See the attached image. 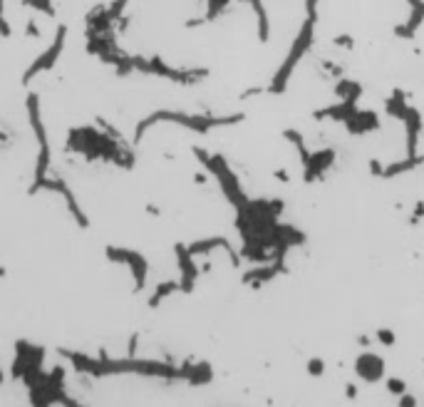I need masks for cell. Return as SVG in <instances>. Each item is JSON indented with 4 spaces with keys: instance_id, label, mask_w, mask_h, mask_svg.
<instances>
[{
    "instance_id": "4",
    "label": "cell",
    "mask_w": 424,
    "mask_h": 407,
    "mask_svg": "<svg viewBox=\"0 0 424 407\" xmlns=\"http://www.w3.org/2000/svg\"><path fill=\"white\" fill-rule=\"evenodd\" d=\"M379 340L385 345H392V333H385V330H379Z\"/></svg>"
},
{
    "instance_id": "2",
    "label": "cell",
    "mask_w": 424,
    "mask_h": 407,
    "mask_svg": "<svg viewBox=\"0 0 424 407\" xmlns=\"http://www.w3.org/2000/svg\"><path fill=\"white\" fill-rule=\"evenodd\" d=\"M63 43H65V28H60V38L55 40V45H52L50 50L45 52V55L40 57V60H35V65L28 70V75H25V82H28V79L33 77L35 72H40V70H47L52 63H55V57L60 55V50H63Z\"/></svg>"
},
{
    "instance_id": "3",
    "label": "cell",
    "mask_w": 424,
    "mask_h": 407,
    "mask_svg": "<svg viewBox=\"0 0 424 407\" xmlns=\"http://www.w3.org/2000/svg\"><path fill=\"white\" fill-rule=\"evenodd\" d=\"M25 6L30 8H40L45 15H55V8L50 6V0H25Z\"/></svg>"
},
{
    "instance_id": "1",
    "label": "cell",
    "mask_w": 424,
    "mask_h": 407,
    "mask_svg": "<svg viewBox=\"0 0 424 407\" xmlns=\"http://www.w3.org/2000/svg\"><path fill=\"white\" fill-rule=\"evenodd\" d=\"M357 375L362 380H368V383H377L382 375H385V365L379 360L377 355H360L357 358Z\"/></svg>"
},
{
    "instance_id": "5",
    "label": "cell",
    "mask_w": 424,
    "mask_h": 407,
    "mask_svg": "<svg viewBox=\"0 0 424 407\" xmlns=\"http://www.w3.org/2000/svg\"><path fill=\"white\" fill-rule=\"evenodd\" d=\"M390 390H392V392H402L400 380H390Z\"/></svg>"
},
{
    "instance_id": "6",
    "label": "cell",
    "mask_w": 424,
    "mask_h": 407,
    "mask_svg": "<svg viewBox=\"0 0 424 407\" xmlns=\"http://www.w3.org/2000/svg\"><path fill=\"white\" fill-rule=\"evenodd\" d=\"M0 139H6V135H3V132H0Z\"/></svg>"
}]
</instances>
